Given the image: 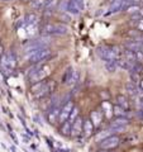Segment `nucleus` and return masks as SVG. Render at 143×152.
Returning <instances> with one entry per match:
<instances>
[{"mask_svg":"<svg viewBox=\"0 0 143 152\" xmlns=\"http://www.w3.org/2000/svg\"><path fill=\"white\" fill-rule=\"evenodd\" d=\"M42 32L47 36H62L69 32V27L63 23H46L42 27Z\"/></svg>","mask_w":143,"mask_h":152,"instance_id":"nucleus-1","label":"nucleus"},{"mask_svg":"<svg viewBox=\"0 0 143 152\" xmlns=\"http://www.w3.org/2000/svg\"><path fill=\"white\" fill-rule=\"evenodd\" d=\"M48 57H51V50L47 48V47H43V48L28 52V55L26 56V60L34 65V64L41 62V61H47Z\"/></svg>","mask_w":143,"mask_h":152,"instance_id":"nucleus-2","label":"nucleus"},{"mask_svg":"<svg viewBox=\"0 0 143 152\" xmlns=\"http://www.w3.org/2000/svg\"><path fill=\"white\" fill-rule=\"evenodd\" d=\"M119 143H120V140H119L117 136H109V137H107V138H104V140L100 141L99 147L101 150L109 151V150L117 148V147L119 146Z\"/></svg>","mask_w":143,"mask_h":152,"instance_id":"nucleus-3","label":"nucleus"},{"mask_svg":"<svg viewBox=\"0 0 143 152\" xmlns=\"http://www.w3.org/2000/svg\"><path fill=\"white\" fill-rule=\"evenodd\" d=\"M55 89H56V83L53 81V80H50V81L45 83V85L41 88L39 91H37V93L34 94V96H36V99L46 98L47 95H50V94L53 93Z\"/></svg>","mask_w":143,"mask_h":152,"instance_id":"nucleus-4","label":"nucleus"},{"mask_svg":"<svg viewBox=\"0 0 143 152\" xmlns=\"http://www.w3.org/2000/svg\"><path fill=\"white\" fill-rule=\"evenodd\" d=\"M98 55L100 58H103L104 61H110V60H117L115 55L113 53L112 51V47H108V46H100L98 47Z\"/></svg>","mask_w":143,"mask_h":152,"instance_id":"nucleus-5","label":"nucleus"},{"mask_svg":"<svg viewBox=\"0 0 143 152\" xmlns=\"http://www.w3.org/2000/svg\"><path fill=\"white\" fill-rule=\"evenodd\" d=\"M74 109V103L72 102H67L65 104V105L61 108V112H60V115H58V119H57V122L58 123H63L69 119V115L71 110Z\"/></svg>","mask_w":143,"mask_h":152,"instance_id":"nucleus-6","label":"nucleus"},{"mask_svg":"<svg viewBox=\"0 0 143 152\" xmlns=\"http://www.w3.org/2000/svg\"><path fill=\"white\" fill-rule=\"evenodd\" d=\"M81 133H82V118L80 115H77V118L74 121V123L71 124V132H70V136L76 138L79 137Z\"/></svg>","mask_w":143,"mask_h":152,"instance_id":"nucleus-7","label":"nucleus"},{"mask_svg":"<svg viewBox=\"0 0 143 152\" xmlns=\"http://www.w3.org/2000/svg\"><path fill=\"white\" fill-rule=\"evenodd\" d=\"M61 105H55V107H51L48 108V110H47V119L51 124H53V123L57 122L58 119V115H60V112H61Z\"/></svg>","mask_w":143,"mask_h":152,"instance_id":"nucleus-8","label":"nucleus"},{"mask_svg":"<svg viewBox=\"0 0 143 152\" xmlns=\"http://www.w3.org/2000/svg\"><path fill=\"white\" fill-rule=\"evenodd\" d=\"M80 10H81V8L77 4V1H75V0H69L67 5H66V12L72 13V14H79Z\"/></svg>","mask_w":143,"mask_h":152,"instance_id":"nucleus-9","label":"nucleus"},{"mask_svg":"<svg viewBox=\"0 0 143 152\" xmlns=\"http://www.w3.org/2000/svg\"><path fill=\"white\" fill-rule=\"evenodd\" d=\"M93 131H94L93 122L90 121V119L82 121V132H84V134L86 136V137H90V136H91V133H93Z\"/></svg>","mask_w":143,"mask_h":152,"instance_id":"nucleus-10","label":"nucleus"},{"mask_svg":"<svg viewBox=\"0 0 143 152\" xmlns=\"http://www.w3.org/2000/svg\"><path fill=\"white\" fill-rule=\"evenodd\" d=\"M141 45H142V42H138V41H127L124 43L125 50L132 51V52H138L139 51Z\"/></svg>","mask_w":143,"mask_h":152,"instance_id":"nucleus-11","label":"nucleus"},{"mask_svg":"<svg viewBox=\"0 0 143 152\" xmlns=\"http://www.w3.org/2000/svg\"><path fill=\"white\" fill-rule=\"evenodd\" d=\"M123 3H124V0H113L112 5H110V9H109V12L105 14V15H110V14H113V13L119 12L122 9Z\"/></svg>","mask_w":143,"mask_h":152,"instance_id":"nucleus-12","label":"nucleus"},{"mask_svg":"<svg viewBox=\"0 0 143 152\" xmlns=\"http://www.w3.org/2000/svg\"><path fill=\"white\" fill-rule=\"evenodd\" d=\"M134 64L131 62V61H128V60H125V58H119L117 61V66H118V67H120L123 70H128L129 72H131V70L133 69V65H134Z\"/></svg>","mask_w":143,"mask_h":152,"instance_id":"nucleus-13","label":"nucleus"},{"mask_svg":"<svg viewBox=\"0 0 143 152\" xmlns=\"http://www.w3.org/2000/svg\"><path fill=\"white\" fill-rule=\"evenodd\" d=\"M127 124H129V119L127 117H117L112 123V126H118V127H127Z\"/></svg>","mask_w":143,"mask_h":152,"instance_id":"nucleus-14","label":"nucleus"},{"mask_svg":"<svg viewBox=\"0 0 143 152\" xmlns=\"http://www.w3.org/2000/svg\"><path fill=\"white\" fill-rule=\"evenodd\" d=\"M60 133L61 134H63V136H70V132H71V124L66 121L63 123H61V126H60Z\"/></svg>","mask_w":143,"mask_h":152,"instance_id":"nucleus-15","label":"nucleus"},{"mask_svg":"<svg viewBox=\"0 0 143 152\" xmlns=\"http://www.w3.org/2000/svg\"><path fill=\"white\" fill-rule=\"evenodd\" d=\"M105 62V69L107 71H109V72H115L117 70V61L115 60H110V61H104Z\"/></svg>","mask_w":143,"mask_h":152,"instance_id":"nucleus-16","label":"nucleus"},{"mask_svg":"<svg viewBox=\"0 0 143 152\" xmlns=\"http://www.w3.org/2000/svg\"><path fill=\"white\" fill-rule=\"evenodd\" d=\"M36 23H37V15H36V14H33V13L27 14V17H26V24L27 26H34Z\"/></svg>","mask_w":143,"mask_h":152,"instance_id":"nucleus-17","label":"nucleus"},{"mask_svg":"<svg viewBox=\"0 0 143 152\" xmlns=\"http://www.w3.org/2000/svg\"><path fill=\"white\" fill-rule=\"evenodd\" d=\"M117 102H118V105L123 108V109H127L128 108V102H127V98L124 95H118L117 96Z\"/></svg>","mask_w":143,"mask_h":152,"instance_id":"nucleus-18","label":"nucleus"},{"mask_svg":"<svg viewBox=\"0 0 143 152\" xmlns=\"http://www.w3.org/2000/svg\"><path fill=\"white\" fill-rule=\"evenodd\" d=\"M124 56H125V60L131 61V62H137V57H136V52H132V51H128L124 50Z\"/></svg>","mask_w":143,"mask_h":152,"instance_id":"nucleus-19","label":"nucleus"},{"mask_svg":"<svg viewBox=\"0 0 143 152\" xmlns=\"http://www.w3.org/2000/svg\"><path fill=\"white\" fill-rule=\"evenodd\" d=\"M77 115H79V109L74 107V109H72V110H71L70 115H69V119H67V122L70 123V124H72L74 121L76 119V118H77Z\"/></svg>","mask_w":143,"mask_h":152,"instance_id":"nucleus-20","label":"nucleus"},{"mask_svg":"<svg viewBox=\"0 0 143 152\" xmlns=\"http://www.w3.org/2000/svg\"><path fill=\"white\" fill-rule=\"evenodd\" d=\"M31 7L33 9H42L45 7V0H31Z\"/></svg>","mask_w":143,"mask_h":152,"instance_id":"nucleus-21","label":"nucleus"},{"mask_svg":"<svg viewBox=\"0 0 143 152\" xmlns=\"http://www.w3.org/2000/svg\"><path fill=\"white\" fill-rule=\"evenodd\" d=\"M45 85V81H38V83H34V84H32V86H31V91L33 94H36L37 91H39L41 88Z\"/></svg>","mask_w":143,"mask_h":152,"instance_id":"nucleus-22","label":"nucleus"},{"mask_svg":"<svg viewBox=\"0 0 143 152\" xmlns=\"http://www.w3.org/2000/svg\"><path fill=\"white\" fill-rule=\"evenodd\" d=\"M114 114H115L117 117H125V114H127V112H125V109H123V108H120L119 105H115L114 107Z\"/></svg>","mask_w":143,"mask_h":152,"instance_id":"nucleus-23","label":"nucleus"},{"mask_svg":"<svg viewBox=\"0 0 143 152\" xmlns=\"http://www.w3.org/2000/svg\"><path fill=\"white\" fill-rule=\"evenodd\" d=\"M127 90H128V93H129L131 95H136L138 93V88L136 86V84H133V83H128L127 84Z\"/></svg>","mask_w":143,"mask_h":152,"instance_id":"nucleus-24","label":"nucleus"},{"mask_svg":"<svg viewBox=\"0 0 143 152\" xmlns=\"http://www.w3.org/2000/svg\"><path fill=\"white\" fill-rule=\"evenodd\" d=\"M79 81V72L77 71H72V75H71V77H70V81H69V85H74Z\"/></svg>","mask_w":143,"mask_h":152,"instance_id":"nucleus-25","label":"nucleus"},{"mask_svg":"<svg viewBox=\"0 0 143 152\" xmlns=\"http://www.w3.org/2000/svg\"><path fill=\"white\" fill-rule=\"evenodd\" d=\"M139 10H141L139 7H138V5H133V4H132V5H129V7H128V8L125 9V12H128L129 14H136V13H139Z\"/></svg>","mask_w":143,"mask_h":152,"instance_id":"nucleus-26","label":"nucleus"},{"mask_svg":"<svg viewBox=\"0 0 143 152\" xmlns=\"http://www.w3.org/2000/svg\"><path fill=\"white\" fill-rule=\"evenodd\" d=\"M72 69H69V71H66L65 72V75H63V79H62V81L65 83V84H69V81H70V77H71V75H72Z\"/></svg>","mask_w":143,"mask_h":152,"instance_id":"nucleus-27","label":"nucleus"},{"mask_svg":"<svg viewBox=\"0 0 143 152\" xmlns=\"http://www.w3.org/2000/svg\"><path fill=\"white\" fill-rule=\"evenodd\" d=\"M131 79H132L133 84H137L138 81H139V74H137V72H131Z\"/></svg>","mask_w":143,"mask_h":152,"instance_id":"nucleus-28","label":"nucleus"},{"mask_svg":"<svg viewBox=\"0 0 143 152\" xmlns=\"http://www.w3.org/2000/svg\"><path fill=\"white\" fill-rule=\"evenodd\" d=\"M112 51H113V53L115 55L117 60H118V57L122 55V52H120V48H119V47H117V46H112Z\"/></svg>","mask_w":143,"mask_h":152,"instance_id":"nucleus-29","label":"nucleus"},{"mask_svg":"<svg viewBox=\"0 0 143 152\" xmlns=\"http://www.w3.org/2000/svg\"><path fill=\"white\" fill-rule=\"evenodd\" d=\"M131 19H132V20H134V22H141L142 17H141V14H139V13H136V14H132Z\"/></svg>","mask_w":143,"mask_h":152,"instance_id":"nucleus-30","label":"nucleus"},{"mask_svg":"<svg viewBox=\"0 0 143 152\" xmlns=\"http://www.w3.org/2000/svg\"><path fill=\"white\" fill-rule=\"evenodd\" d=\"M137 31H143V18L141 19V22L137 24Z\"/></svg>","mask_w":143,"mask_h":152,"instance_id":"nucleus-31","label":"nucleus"},{"mask_svg":"<svg viewBox=\"0 0 143 152\" xmlns=\"http://www.w3.org/2000/svg\"><path fill=\"white\" fill-rule=\"evenodd\" d=\"M101 96H103L104 99H108V100H109V99H110V95H109V93L107 94L105 91H101Z\"/></svg>","mask_w":143,"mask_h":152,"instance_id":"nucleus-32","label":"nucleus"},{"mask_svg":"<svg viewBox=\"0 0 143 152\" xmlns=\"http://www.w3.org/2000/svg\"><path fill=\"white\" fill-rule=\"evenodd\" d=\"M4 53H5V52H4V46L0 45V60H1V57H3Z\"/></svg>","mask_w":143,"mask_h":152,"instance_id":"nucleus-33","label":"nucleus"},{"mask_svg":"<svg viewBox=\"0 0 143 152\" xmlns=\"http://www.w3.org/2000/svg\"><path fill=\"white\" fill-rule=\"evenodd\" d=\"M131 4H133V5H138V3H139V0H129Z\"/></svg>","mask_w":143,"mask_h":152,"instance_id":"nucleus-34","label":"nucleus"},{"mask_svg":"<svg viewBox=\"0 0 143 152\" xmlns=\"http://www.w3.org/2000/svg\"><path fill=\"white\" fill-rule=\"evenodd\" d=\"M137 33H138V31H137V32H129V36L134 37V36H137Z\"/></svg>","mask_w":143,"mask_h":152,"instance_id":"nucleus-35","label":"nucleus"},{"mask_svg":"<svg viewBox=\"0 0 143 152\" xmlns=\"http://www.w3.org/2000/svg\"><path fill=\"white\" fill-rule=\"evenodd\" d=\"M139 52H141V53L143 55V43L141 45V48H139Z\"/></svg>","mask_w":143,"mask_h":152,"instance_id":"nucleus-36","label":"nucleus"},{"mask_svg":"<svg viewBox=\"0 0 143 152\" xmlns=\"http://www.w3.org/2000/svg\"><path fill=\"white\" fill-rule=\"evenodd\" d=\"M96 152H108V151H105V150H99V151H96Z\"/></svg>","mask_w":143,"mask_h":152,"instance_id":"nucleus-37","label":"nucleus"},{"mask_svg":"<svg viewBox=\"0 0 143 152\" xmlns=\"http://www.w3.org/2000/svg\"><path fill=\"white\" fill-rule=\"evenodd\" d=\"M1 1H12V0H1Z\"/></svg>","mask_w":143,"mask_h":152,"instance_id":"nucleus-38","label":"nucleus"},{"mask_svg":"<svg viewBox=\"0 0 143 152\" xmlns=\"http://www.w3.org/2000/svg\"><path fill=\"white\" fill-rule=\"evenodd\" d=\"M142 41H143V36H142Z\"/></svg>","mask_w":143,"mask_h":152,"instance_id":"nucleus-39","label":"nucleus"},{"mask_svg":"<svg viewBox=\"0 0 143 152\" xmlns=\"http://www.w3.org/2000/svg\"><path fill=\"white\" fill-rule=\"evenodd\" d=\"M0 45H1V41H0Z\"/></svg>","mask_w":143,"mask_h":152,"instance_id":"nucleus-40","label":"nucleus"}]
</instances>
